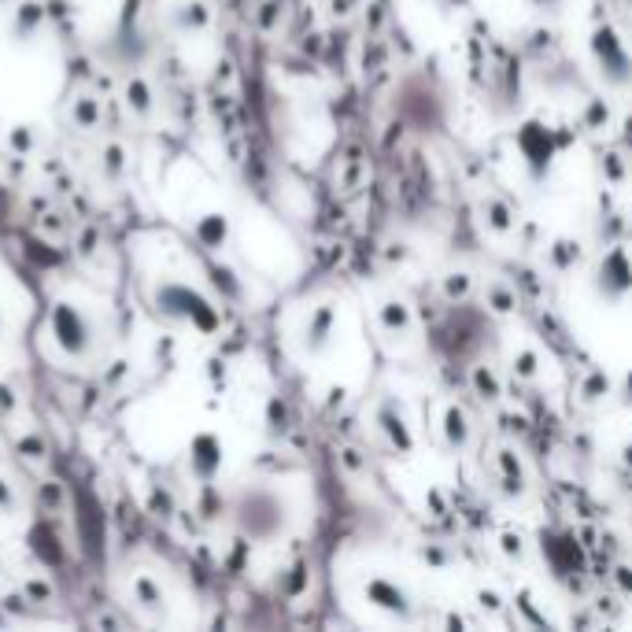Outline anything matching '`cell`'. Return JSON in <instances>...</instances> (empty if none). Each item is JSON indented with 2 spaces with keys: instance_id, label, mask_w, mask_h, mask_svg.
Wrapping results in <instances>:
<instances>
[{
  "instance_id": "1",
  "label": "cell",
  "mask_w": 632,
  "mask_h": 632,
  "mask_svg": "<svg viewBox=\"0 0 632 632\" xmlns=\"http://www.w3.org/2000/svg\"><path fill=\"white\" fill-rule=\"evenodd\" d=\"M49 341L56 344V352L63 359H89L93 344H97V329H93V318L82 311L78 304H56L49 315Z\"/></svg>"
},
{
  "instance_id": "2",
  "label": "cell",
  "mask_w": 632,
  "mask_h": 632,
  "mask_svg": "<svg viewBox=\"0 0 632 632\" xmlns=\"http://www.w3.org/2000/svg\"><path fill=\"white\" fill-rule=\"evenodd\" d=\"M152 307H156L159 315L182 322V326H193V329L215 326V311H211V304L204 300V292H196L193 285H185V281H156Z\"/></svg>"
},
{
  "instance_id": "3",
  "label": "cell",
  "mask_w": 632,
  "mask_h": 632,
  "mask_svg": "<svg viewBox=\"0 0 632 632\" xmlns=\"http://www.w3.org/2000/svg\"><path fill=\"white\" fill-rule=\"evenodd\" d=\"M237 522H241L244 533L252 536H270L278 529V499L267 496V492H252L237 503Z\"/></svg>"
},
{
  "instance_id": "4",
  "label": "cell",
  "mask_w": 632,
  "mask_h": 632,
  "mask_svg": "<svg viewBox=\"0 0 632 632\" xmlns=\"http://www.w3.org/2000/svg\"><path fill=\"white\" fill-rule=\"evenodd\" d=\"M596 52H599L603 71H607L614 82H625V78H629V60H625V49H621V41L610 34V30H599V34H596Z\"/></svg>"
},
{
  "instance_id": "5",
  "label": "cell",
  "mask_w": 632,
  "mask_h": 632,
  "mask_svg": "<svg viewBox=\"0 0 632 632\" xmlns=\"http://www.w3.org/2000/svg\"><path fill=\"white\" fill-rule=\"evenodd\" d=\"M632 285V267L625 252H610L603 259V267H599V289L607 292V296H621V292Z\"/></svg>"
},
{
  "instance_id": "6",
  "label": "cell",
  "mask_w": 632,
  "mask_h": 632,
  "mask_svg": "<svg viewBox=\"0 0 632 632\" xmlns=\"http://www.w3.org/2000/svg\"><path fill=\"white\" fill-rule=\"evenodd\" d=\"M222 462L219 448H215V440L207 437V440H196V448H193V466H196V474L200 477H211L215 474V466Z\"/></svg>"
},
{
  "instance_id": "7",
  "label": "cell",
  "mask_w": 632,
  "mask_h": 632,
  "mask_svg": "<svg viewBox=\"0 0 632 632\" xmlns=\"http://www.w3.org/2000/svg\"><path fill=\"white\" fill-rule=\"evenodd\" d=\"M329 329H333V311L322 307V311H315L311 326H307V348H311V352H318V348L329 341Z\"/></svg>"
},
{
  "instance_id": "8",
  "label": "cell",
  "mask_w": 632,
  "mask_h": 632,
  "mask_svg": "<svg viewBox=\"0 0 632 632\" xmlns=\"http://www.w3.org/2000/svg\"><path fill=\"white\" fill-rule=\"evenodd\" d=\"M385 322H389V329H396V333H407V329H411V311L403 304H389L385 307Z\"/></svg>"
},
{
  "instance_id": "9",
  "label": "cell",
  "mask_w": 632,
  "mask_h": 632,
  "mask_svg": "<svg viewBox=\"0 0 632 632\" xmlns=\"http://www.w3.org/2000/svg\"><path fill=\"white\" fill-rule=\"evenodd\" d=\"M448 433H451V440H455V444H462V440H466V422H462L459 411L448 414Z\"/></svg>"
},
{
  "instance_id": "10",
  "label": "cell",
  "mask_w": 632,
  "mask_h": 632,
  "mask_svg": "<svg viewBox=\"0 0 632 632\" xmlns=\"http://www.w3.org/2000/svg\"><path fill=\"white\" fill-rule=\"evenodd\" d=\"M0 337H4V311H0Z\"/></svg>"
}]
</instances>
